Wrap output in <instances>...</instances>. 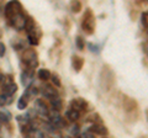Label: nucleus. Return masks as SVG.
<instances>
[{
	"label": "nucleus",
	"instance_id": "nucleus-11",
	"mask_svg": "<svg viewBox=\"0 0 148 138\" xmlns=\"http://www.w3.org/2000/svg\"><path fill=\"white\" fill-rule=\"evenodd\" d=\"M80 116V113L75 111V110H72V109H69L68 111H67V118L68 120H71V121H77L78 118H79Z\"/></svg>",
	"mask_w": 148,
	"mask_h": 138
},
{
	"label": "nucleus",
	"instance_id": "nucleus-21",
	"mask_svg": "<svg viewBox=\"0 0 148 138\" xmlns=\"http://www.w3.org/2000/svg\"><path fill=\"white\" fill-rule=\"evenodd\" d=\"M36 94H37V89L36 88H30L29 90H27V94L25 96H26V98H27V96H35Z\"/></svg>",
	"mask_w": 148,
	"mask_h": 138
},
{
	"label": "nucleus",
	"instance_id": "nucleus-17",
	"mask_svg": "<svg viewBox=\"0 0 148 138\" xmlns=\"http://www.w3.org/2000/svg\"><path fill=\"white\" fill-rule=\"evenodd\" d=\"M9 120H10V115L0 111V123H6L9 122Z\"/></svg>",
	"mask_w": 148,
	"mask_h": 138
},
{
	"label": "nucleus",
	"instance_id": "nucleus-18",
	"mask_svg": "<svg viewBox=\"0 0 148 138\" xmlns=\"http://www.w3.org/2000/svg\"><path fill=\"white\" fill-rule=\"evenodd\" d=\"M51 78H52V83L57 86V88H59L61 86V81H59V78L57 75H51Z\"/></svg>",
	"mask_w": 148,
	"mask_h": 138
},
{
	"label": "nucleus",
	"instance_id": "nucleus-4",
	"mask_svg": "<svg viewBox=\"0 0 148 138\" xmlns=\"http://www.w3.org/2000/svg\"><path fill=\"white\" fill-rule=\"evenodd\" d=\"M20 4H18L17 1H10L6 5V8H5V15L9 17V19H11V17L14 16V15H16V14H18L20 11Z\"/></svg>",
	"mask_w": 148,
	"mask_h": 138
},
{
	"label": "nucleus",
	"instance_id": "nucleus-25",
	"mask_svg": "<svg viewBox=\"0 0 148 138\" xmlns=\"http://www.w3.org/2000/svg\"><path fill=\"white\" fill-rule=\"evenodd\" d=\"M82 138H94V135L91 132H85L84 135L82 136Z\"/></svg>",
	"mask_w": 148,
	"mask_h": 138
},
{
	"label": "nucleus",
	"instance_id": "nucleus-7",
	"mask_svg": "<svg viewBox=\"0 0 148 138\" xmlns=\"http://www.w3.org/2000/svg\"><path fill=\"white\" fill-rule=\"evenodd\" d=\"M71 109L72 110H75V111H82V110H84L86 107V101L83 100V99H74L72 102H71Z\"/></svg>",
	"mask_w": 148,
	"mask_h": 138
},
{
	"label": "nucleus",
	"instance_id": "nucleus-12",
	"mask_svg": "<svg viewBox=\"0 0 148 138\" xmlns=\"http://www.w3.org/2000/svg\"><path fill=\"white\" fill-rule=\"evenodd\" d=\"M38 78L41 80H48L51 78V73L47 69H40L38 70Z\"/></svg>",
	"mask_w": 148,
	"mask_h": 138
},
{
	"label": "nucleus",
	"instance_id": "nucleus-16",
	"mask_svg": "<svg viewBox=\"0 0 148 138\" xmlns=\"http://www.w3.org/2000/svg\"><path fill=\"white\" fill-rule=\"evenodd\" d=\"M29 40H30V43L31 44H37V43H38V38L35 36V30L29 32Z\"/></svg>",
	"mask_w": 148,
	"mask_h": 138
},
{
	"label": "nucleus",
	"instance_id": "nucleus-2",
	"mask_svg": "<svg viewBox=\"0 0 148 138\" xmlns=\"http://www.w3.org/2000/svg\"><path fill=\"white\" fill-rule=\"evenodd\" d=\"M11 24H12V26L15 27L16 30H24L25 29V26H26V17L22 15L21 12H18V14H16V15H14L12 17H11Z\"/></svg>",
	"mask_w": 148,
	"mask_h": 138
},
{
	"label": "nucleus",
	"instance_id": "nucleus-22",
	"mask_svg": "<svg viewBox=\"0 0 148 138\" xmlns=\"http://www.w3.org/2000/svg\"><path fill=\"white\" fill-rule=\"evenodd\" d=\"M77 46L79 49H83L84 48V41H83L82 37H77Z\"/></svg>",
	"mask_w": 148,
	"mask_h": 138
},
{
	"label": "nucleus",
	"instance_id": "nucleus-5",
	"mask_svg": "<svg viewBox=\"0 0 148 138\" xmlns=\"http://www.w3.org/2000/svg\"><path fill=\"white\" fill-rule=\"evenodd\" d=\"M42 94H43V96H46L47 99L58 98V91L56 90V88H54V86H52V85H43V88H42Z\"/></svg>",
	"mask_w": 148,
	"mask_h": 138
},
{
	"label": "nucleus",
	"instance_id": "nucleus-13",
	"mask_svg": "<svg viewBox=\"0 0 148 138\" xmlns=\"http://www.w3.org/2000/svg\"><path fill=\"white\" fill-rule=\"evenodd\" d=\"M51 105L54 107V111H58V110L62 109V100L59 99V98L51 99Z\"/></svg>",
	"mask_w": 148,
	"mask_h": 138
},
{
	"label": "nucleus",
	"instance_id": "nucleus-3",
	"mask_svg": "<svg viewBox=\"0 0 148 138\" xmlns=\"http://www.w3.org/2000/svg\"><path fill=\"white\" fill-rule=\"evenodd\" d=\"M34 111L36 113H38L40 116H48V113H49V110H48V106L45 104V101L42 100H36L35 101V107H34Z\"/></svg>",
	"mask_w": 148,
	"mask_h": 138
},
{
	"label": "nucleus",
	"instance_id": "nucleus-10",
	"mask_svg": "<svg viewBox=\"0 0 148 138\" xmlns=\"http://www.w3.org/2000/svg\"><path fill=\"white\" fill-rule=\"evenodd\" d=\"M26 138H43V133L38 130L31 128L29 132H26Z\"/></svg>",
	"mask_w": 148,
	"mask_h": 138
},
{
	"label": "nucleus",
	"instance_id": "nucleus-19",
	"mask_svg": "<svg viewBox=\"0 0 148 138\" xmlns=\"http://www.w3.org/2000/svg\"><path fill=\"white\" fill-rule=\"evenodd\" d=\"M78 133H79V127H78L77 125H74L71 127V135L72 136H77Z\"/></svg>",
	"mask_w": 148,
	"mask_h": 138
},
{
	"label": "nucleus",
	"instance_id": "nucleus-23",
	"mask_svg": "<svg viewBox=\"0 0 148 138\" xmlns=\"http://www.w3.org/2000/svg\"><path fill=\"white\" fill-rule=\"evenodd\" d=\"M141 20H142V25L147 27V12H143L142 16H141Z\"/></svg>",
	"mask_w": 148,
	"mask_h": 138
},
{
	"label": "nucleus",
	"instance_id": "nucleus-24",
	"mask_svg": "<svg viewBox=\"0 0 148 138\" xmlns=\"http://www.w3.org/2000/svg\"><path fill=\"white\" fill-rule=\"evenodd\" d=\"M5 51H6V48H5V44L0 42V57H3L4 54H5Z\"/></svg>",
	"mask_w": 148,
	"mask_h": 138
},
{
	"label": "nucleus",
	"instance_id": "nucleus-27",
	"mask_svg": "<svg viewBox=\"0 0 148 138\" xmlns=\"http://www.w3.org/2000/svg\"><path fill=\"white\" fill-rule=\"evenodd\" d=\"M0 126H1V123H0Z\"/></svg>",
	"mask_w": 148,
	"mask_h": 138
},
{
	"label": "nucleus",
	"instance_id": "nucleus-20",
	"mask_svg": "<svg viewBox=\"0 0 148 138\" xmlns=\"http://www.w3.org/2000/svg\"><path fill=\"white\" fill-rule=\"evenodd\" d=\"M8 98H10V96H5L4 94L0 95V106H3V105H5V104H9L8 102Z\"/></svg>",
	"mask_w": 148,
	"mask_h": 138
},
{
	"label": "nucleus",
	"instance_id": "nucleus-14",
	"mask_svg": "<svg viewBox=\"0 0 148 138\" xmlns=\"http://www.w3.org/2000/svg\"><path fill=\"white\" fill-rule=\"evenodd\" d=\"M26 106H27V98L25 95H22L20 98V100H18V102H17V107L20 110H25Z\"/></svg>",
	"mask_w": 148,
	"mask_h": 138
},
{
	"label": "nucleus",
	"instance_id": "nucleus-26",
	"mask_svg": "<svg viewBox=\"0 0 148 138\" xmlns=\"http://www.w3.org/2000/svg\"><path fill=\"white\" fill-rule=\"evenodd\" d=\"M66 138H72V137H66Z\"/></svg>",
	"mask_w": 148,
	"mask_h": 138
},
{
	"label": "nucleus",
	"instance_id": "nucleus-6",
	"mask_svg": "<svg viewBox=\"0 0 148 138\" xmlns=\"http://www.w3.org/2000/svg\"><path fill=\"white\" fill-rule=\"evenodd\" d=\"M48 116H49V120H51V123L54 126V127H57V126H63V118L62 116L59 115L58 111H53L48 113Z\"/></svg>",
	"mask_w": 148,
	"mask_h": 138
},
{
	"label": "nucleus",
	"instance_id": "nucleus-9",
	"mask_svg": "<svg viewBox=\"0 0 148 138\" xmlns=\"http://www.w3.org/2000/svg\"><path fill=\"white\" fill-rule=\"evenodd\" d=\"M90 132L96 133V135H106V133H108V130H106V127L101 126V125H92L90 127Z\"/></svg>",
	"mask_w": 148,
	"mask_h": 138
},
{
	"label": "nucleus",
	"instance_id": "nucleus-15",
	"mask_svg": "<svg viewBox=\"0 0 148 138\" xmlns=\"http://www.w3.org/2000/svg\"><path fill=\"white\" fill-rule=\"evenodd\" d=\"M31 81H32V74H27L25 72L22 74V83H24V85H29Z\"/></svg>",
	"mask_w": 148,
	"mask_h": 138
},
{
	"label": "nucleus",
	"instance_id": "nucleus-8",
	"mask_svg": "<svg viewBox=\"0 0 148 138\" xmlns=\"http://www.w3.org/2000/svg\"><path fill=\"white\" fill-rule=\"evenodd\" d=\"M17 90V85L15 84V83H8V84H5L3 86V94L5 96H11L16 93Z\"/></svg>",
	"mask_w": 148,
	"mask_h": 138
},
{
	"label": "nucleus",
	"instance_id": "nucleus-1",
	"mask_svg": "<svg viewBox=\"0 0 148 138\" xmlns=\"http://www.w3.org/2000/svg\"><path fill=\"white\" fill-rule=\"evenodd\" d=\"M24 63L26 64V67L29 69H35L37 67V64H38L35 52H32V51H30V49L26 51V53L24 56Z\"/></svg>",
	"mask_w": 148,
	"mask_h": 138
}]
</instances>
